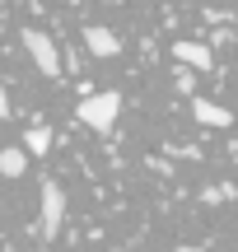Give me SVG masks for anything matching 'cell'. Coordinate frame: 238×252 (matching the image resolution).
<instances>
[{
	"label": "cell",
	"instance_id": "1",
	"mask_svg": "<svg viewBox=\"0 0 238 252\" xmlns=\"http://www.w3.org/2000/svg\"><path fill=\"white\" fill-rule=\"evenodd\" d=\"M117 112H121V94H112V89L80 103V122L93 126V131H112V126H117Z\"/></svg>",
	"mask_w": 238,
	"mask_h": 252
},
{
	"label": "cell",
	"instance_id": "2",
	"mask_svg": "<svg viewBox=\"0 0 238 252\" xmlns=\"http://www.w3.org/2000/svg\"><path fill=\"white\" fill-rule=\"evenodd\" d=\"M24 47H28V56L37 61V70H42V75H61V56H56V42L42 33V28H24Z\"/></svg>",
	"mask_w": 238,
	"mask_h": 252
},
{
	"label": "cell",
	"instance_id": "3",
	"mask_svg": "<svg viewBox=\"0 0 238 252\" xmlns=\"http://www.w3.org/2000/svg\"><path fill=\"white\" fill-rule=\"evenodd\" d=\"M65 224V196H61V182L47 178L42 182V238H56Z\"/></svg>",
	"mask_w": 238,
	"mask_h": 252
},
{
	"label": "cell",
	"instance_id": "4",
	"mask_svg": "<svg viewBox=\"0 0 238 252\" xmlns=\"http://www.w3.org/2000/svg\"><path fill=\"white\" fill-rule=\"evenodd\" d=\"M84 47H89L93 56H103V61H108V56H117V52H121V42H117V33H112V28H98V24H89V28H84Z\"/></svg>",
	"mask_w": 238,
	"mask_h": 252
},
{
	"label": "cell",
	"instance_id": "5",
	"mask_svg": "<svg viewBox=\"0 0 238 252\" xmlns=\"http://www.w3.org/2000/svg\"><path fill=\"white\" fill-rule=\"evenodd\" d=\"M173 61L192 65V70H210L215 56H210V47H201V42H173Z\"/></svg>",
	"mask_w": 238,
	"mask_h": 252
},
{
	"label": "cell",
	"instance_id": "6",
	"mask_svg": "<svg viewBox=\"0 0 238 252\" xmlns=\"http://www.w3.org/2000/svg\"><path fill=\"white\" fill-rule=\"evenodd\" d=\"M192 112H196V122H206V126H234V112H229V108H220V103L196 98V103H192Z\"/></svg>",
	"mask_w": 238,
	"mask_h": 252
},
{
	"label": "cell",
	"instance_id": "7",
	"mask_svg": "<svg viewBox=\"0 0 238 252\" xmlns=\"http://www.w3.org/2000/svg\"><path fill=\"white\" fill-rule=\"evenodd\" d=\"M24 168H28L24 150H14V145H9V150H0V173H5V178H19Z\"/></svg>",
	"mask_w": 238,
	"mask_h": 252
},
{
	"label": "cell",
	"instance_id": "8",
	"mask_svg": "<svg viewBox=\"0 0 238 252\" xmlns=\"http://www.w3.org/2000/svg\"><path fill=\"white\" fill-rule=\"evenodd\" d=\"M24 145H28V154H47L52 150V131H47V126H33V131L24 135Z\"/></svg>",
	"mask_w": 238,
	"mask_h": 252
},
{
	"label": "cell",
	"instance_id": "9",
	"mask_svg": "<svg viewBox=\"0 0 238 252\" xmlns=\"http://www.w3.org/2000/svg\"><path fill=\"white\" fill-rule=\"evenodd\" d=\"M9 117V94H5V84H0V122Z\"/></svg>",
	"mask_w": 238,
	"mask_h": 252
},
{
	"label": "cell",
	"instance_id": "10",
	"mask_svg": "<svg viewBox=\"0 0 238 252\" xmlns=\"http://www.w3.org/2000/svg\"><path fill=\"white\" fill-rule=\"evenodd\" d=\"M173 252H201V248H173Z\"/></svg>",
	"mask_w": 238,
	"mask_h": 252
},
{
	"label": "cell",
	"instance_id": "11",
	"mask_svg": "<svg viewBox=\"0 0 238 252\" xmlns=\"http://www.w3.org/2000/svg\"><path fill=\"white\" fill-rule=\"evenodd\" d=\"M117 252H121V248H117Z\"/></svg>",
	"mask_w": 238,
	"mask_h": 252
}]
</instances>
